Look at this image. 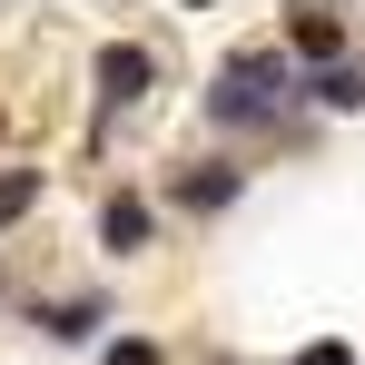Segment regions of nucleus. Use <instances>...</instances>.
I'll use <instances>...</instances> for the list:
<instances>
[{
	"mask_svg": "<svg viewBox=\"0 0 365 365\" xmlns=\"http://www.w3.org/2000/svg\"><path fill=\"white\" fill-rule=\"evenodd\" d=\"M148 227H158V207H148L138 187L99 197V247H109V257H138V247H148Z\"/></svg>",
	"mask_w": 365,
	"mask_h": 365,
	"instance_id": "nucleus-5",
	"label": "nucleus"
},
{
	"mask_svg": "<svg viewBox=\"0 0 365 365\" xmlns=\"http://www.w3.org/2000/svg\"><path fill=\"white\" fill-rule=\"evenodd\" d=\"M89 79H99V109L119 119V109H138V99L158 89V50H148V40H109V50L89 60Z\"/></svg>",
	"mask_w": 365,
	"mask_h": 365,
	"instance_id": "nucleus-2",
	"label": "nucleus"
},
{
	"mask_svg": "<svg viewBox=\"0 0 365 365\" xmlns=\"http://www.w3.org/2000/svg\"><path fill=\"white\" fill-rule=\"evenodd\" d=\"M297 99H306L297 50H287V40H247V50H227L217 79L197 89V119H207V128H277Z\"/></svg>",
	"mask_w": 365,
	"mask_h": 365,
	"instance_id": "nucleus-1",
	"label": "nucleus"
},
{
	"mask_svg": "<svg viewBox=\"0 0 365 365\" xmlns=\"http://www.w3.org/2000/svg\"><path fill=\"white\" fill-rule=\"evenodd\" d=\"M109 326V297H50L40 306V336H60V346H89Z\"/></svg>",
	"mask_w": 365,
	"mask_h": 365,
	"instance_id": "nucleus-6",
	"label": "nucleus"
},
{
	"mask_svg": "<svg viewBox=\"0 0 365 365\" xmlns=\"http://www.w3.org/2000/svg\"><path fill=\"white\" fill-rule=\"evenodd\" d=\"M287 50H297V69H336V60H356L336 10H287Z\"/></svg>",
	"mask_w": 365,
	"mask_h": 365,
	"instance_id": "nucleus-4",
	"label": "nucleus"
},
{
	"mask_svg": "<svg viewBox=\"0 0 365 365\" xmlns=\"http://www.w3.org/2000/svg\"><path fill=\"white\" fill-rule=\"evenodd\" d=\"M237 197H247V168H237V158H197V168L168 178V207H187V217H217V207H237Z\"/></svg>",
	"mask_w": 365,
	"mask_h": 365,
	"instance_id": "nucleus-3",
	"label": "nucleus"
},
{
	"mask_svg": "<svg viewBox=\"0 0 365 365\" xmlns=\"http://www.w3.org/2000/svg\"><path fill=\"white\" fill-rule=\"evenodd\" d=\"M306 99H316V109H336V119H356V109H365V60L306 69Z\"/></svg>",
	"mask_w": 365,
	"mask_h": 365,
	"instance_id": "nucleus-7",
	"label": "nucleus"
},
{
	"mask_svg": "<svg viewBox=\"0 0 365 365\" xmlns=\"http://www.w3.org/2000/svg\"><path fill=\"white\" fill-rule=\"evenodd\" d=\"M297 365H356V346H346V336H326V346H306Z\"/></svg>",
	"mask_w": 365,
	"mask_h": 365,
	"instance_id": "nucleus-9",
	"label": "nucleus"
},
{
	"mask_svg": "<svg viewBox=\"0 0 365 365\" xmlns=\"http://www.w3.org/2000/svg\"><path fill=\"white\" fill-rule=\"evenodd\" d=\"M40 207V168H0V227Z\"/></svg>",
	"mask_w": 365,
	"mask_h": 365,
	"instance_id": "nucleus-8",
	"label": "nucleus"
}]
</instances>
